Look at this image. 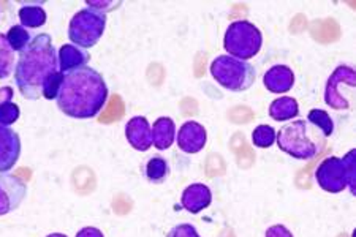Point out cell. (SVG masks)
I'll return each instance as SVG.
<instances>
[{
    "instance_id": "6da1fadb",
    "label": "cell",
    "mask_w": 356,
    "mask_h": 237,
    "mask_svg": "<svg viewBox=\"0 0 356 237\" xmlns=\"http://www.w3.org/2000/svg\"><path fill=\"white\" fill-rule=\"evenodd\" d=\"M56 101L57 108L68 117H97L106 106L108 85L94 68H76L64 74Z\"/></svg>"
},
{
    "instance_id": "7a4b0ae2",
    "label": "cell",
    "mask_w": 356,
    "mask_h": 237,
    "mask_svg": "<svg viewBox=\"0 0 356 237\" xmlns=\"http://www.w3.org/2000/svg\"><path fill=\"white\" fill-rule=\"evenodd\" d=\"M57 72L59 59L53 40L48 33H40L19 53L15 67V84L27 100H38L46 79Z\"/></svg>"
},
{
    "instance_id": "3957f363",
    "label": "cell",
    "mask_w": 356,
    "mask_h": 237,
    "mask_svg": "<svg viewBox=\"0 0 356 237\" xmlns=\"http://www.w3.org/2000/svg\"><path fill=\"white\" fill-rule=\"evenodd\" d=\"M315 181L328 193H341L350 188L356 195V150H350L342 158H325L315 171Z\"/></svg>"
},
{
    "instance_id": "277c9868",
    "label": "cell",
    "mask_w": 356,
    "mask_h": 237,
    "mask_svg": "<svg viewBox=\"0 0 356 237\" xmlns=\"http://www.w3.org/2000/svg\"><path fill=\"white\" fill-rule=\"evenodd\" d=\"M211 76L217 84L229 92L249 90L257 81V70L252 63L234 59L232 56H219L211 63Z\"/></svg>"
},
{
    "instance_id": "5b68a950",
    "label": "cell",
    "mask_w": 356,
    "mask_h": 237,
    "mask_svg": "<svg viewBox=\"0 0 356 237\" xmlns=\"http://www.w3.org/2000/svg\"><path fill=\"white\" fill-rule=\"evenodd\" d=\"M263 35L254 22L241 19L228 26L223 38V48L228 56L239 60H249L260 53Z\"/></svg>"
},
{
    "instance_id": "8992f818",
    "label": "cell",
    "mask_w": 356,
    "mask_h": 237,
    "mask_svg": "<svg viewBox=\"0 0 356 237\" xmlns=\"http://www.w3.org/2000/svg\"><path fill=\"white\" fill-rule=\"evenodd\" d=\"M279 149L296 160H312L318 154V144L309 135V124L306 120L284 125L275 135Z\"/></svg>"
},
{
    "instance_id": "52a82bcc",
    "label": "cell",
    "mask_w": 356,
    "mask_h": 237,
    "mask_svg": "<svg viewBox=\"0 0 356 237\" xmlns=\"http://www.w3.org/2000/svg\"><path fill=\"white\" fill-rule=\"evenodd\" d=\"M106 27V15L94 8H84L73 16L68 24V38L72 44L89 49L99 43Z\"/></svg>"
},
{
    "instance_id": "ba28073f",
    "label": "cell",
    "mask_w": 356,
    "mask_h": 237,
    "mask_svg": "<svg viewBox=\"0 0 356 237\" xmlns=\"http://www.w3.org/2000/svg\"><path fill=\"white\" fill-rule=\"evenodd\" d=\"M356 85V73L352 67H337L326 83L325 103L334 111H346L350 108V100L346 90H353Z\"/></svg>"
},
{
    "instance_id": "9c48e42d",
    "label": "cell",
    "mask_w": 356,
    "mask_h": 237,
    "mask_svg": "<svg viewBox=\"0 0 356 237\" xmlns=\"http://www.w3.org/2000/svg\"><path fill=\"white\" fill-rule=\"evenodd\" d=\"M27 185L18 176L0 174V217L18 209L26 199Z\"/></svg>"
},
{
    "instance_id": "30bf717a",
    "label": "cell",
    "mask_w": 356,
    "mask_h": 237,
    "mask_svg": "<svg viewBox=\"0 0 356 237\" xmlns=\"http://www.w3.org/2000/svg\"><path fill=\"white\" fill-rule=\"evenodd\" d=\"M21 157V138L10 126L0 125V174L13 170Z\"/></svg>"
},
{
    "instance_id": "8fae6325",
    "label": "cell",
    "mask_w": 356,
    "mask_h": 237,
    "mask_svg": "<svg viewBox=\"0 0 356 237\" xmlns=\"http://www.w3.org/2000/svg\"><path fill=\"white\" fill-rule=\"evenodd\" d=\"M177 147H179L184 154L193 155L198 154L204 149L206 141H208V133L201 124L195 122V120H187L181 125L179 131L176 135Z\"/></svg>"
},
{
    "instance_id": "7c38bea8",
    "label": "cell",
    "mask_w": 356,
    "mask_h": 237,
    "mask_svg": "<svg viewBox=\"0 0 356 237\" xmlns=\"http://www.w3.org/2000/svg\"><path fill=\"white\" fill-rule=\"evenodd\" d=\"M125 138L131 147L138 152H146L152 146V129L143 115L131 117L125 125Z\"/></svg>"
},
{
    "instance_id": "4fadbf2b",
    "label": "cell",
    "mask_w": 356,
    "mask_h": 237,
    "mask_svg": "<svg viewBox=\"0 0 356 237\" xmlns=\"http://www.w3.org/2000/svg\"><path fill=\"white\" fill-rule=\"evenodd\" d=\"M212 202V192L208 185L192 183L184 190L181 196V206L191 213H200L208 209Z\"/></svg>"
},
{
    "instance_id": "5bb4252c",
    "label": "cell",
    "mask_w": 356,
    "mask_h": 237,
    "mask_svg": "<svg viewBox=\"0 0 356 237\" xmlns=\"http://www.w3.org/2000/svg\"><path fill=\"white\" fill-rule=\"evenodd\" d=\"M263 84L273 94H285L295 84V73L286 65H274L263 76Z\"/></svg>"
},
{
    "instance_id": "9a60e30c",
    "label": "cell",
    "mask_w": 356,
    "mask_h": 237,
    "mask_svg": "<svg viewBox=\"0 0 356 237\" xmlns=\"http://www.w3.org/2000/svg\"><path fill=\"white\" fill-rule=\"evenodd\" d=\"M57 59H59V72L62 74H65L72 70H76V68L86 67V63L89 62L90 56L88 51L68 43L60 46L59 53H57Z\"/></svg>"
},
{
    "instance_id": "2e32d148",
    "label": "cell",
    "mask_w": 356,
    "mask_h": 237,
    "mask_svg": "<svg viewBox=\"0 0 356 237\" xmlns=\"http://www.w3.org/2000/svg\"><path fill=\"white\" fill-rule=\"evenodd\" d=\"M152 129V146L157 150H166L176 141V124L171 117H159Z\"/></svg>"
},
{
    "instance_id": "e0dca14e",
    "label": "cell",
    "mask_w": 356,
    "mask_h": 237,
    "mask_svg": "<svg viewBox=\"0 0 356 237\" xmlns=\"http://www.w3.org/2000/svg\"><path fill=\"white\" fill-rule=\"evenodd\" d=\"M300 114V106L298 101L291 97H282L274 100L269 105V115L275 122H289V120L295 119Z\"/></svg>"
},
{
    "instance_id": "ac0fdd59",
    "label": "cell",
    "mask_w": 356,
    "mask_h": 237,
    "mask_svg": "<svg viewBox=\"0 0 356 237\" xmlns=\"http://www.w3.org/2000/svg\"><path fill=\"white\" fill-rule=\"evenodd\" d=\"M46 11L40 5H24L19 10V21L24 28H38L44 26Z\"/></svg>"
},
{
    "instance_id": "d6986e66",
    "label": "cell",
    "mask_w": 356,
    "mask_h": 237,
    "mask_svg": "<svg viewBox=\"0 0 356 237\" xmlns=\"http://www.w3.org/2000/svg\"><path fill=\"white\" fill-rule=\"evenodd\" d=\"M16 67L15 51L10 48L7 37L0 33V79H7L11 76Z\"/></svg>"
},
{
    "instance_id": "ffe728a7",
    "label": "cell",
    "mask_w": 356,
    "mask_h": 237,
    "mask_svg": "<svg viewBox=\"0 0 356 237\" xmlns=\"http://www.w3.org/2000/svg\"><path fill=\"white\" fill-rule=\"evenodd\" d=\"M145 174L147 177V181L152 182V183L165 182V179L168 177V174H170L168 161H166L162 157H152L146 163Z\"/></svg>"
},
{
    "instance_id": "44dd1931",
    "label": "cell",
    "mask_w": 356,
    "mask_h": 237,
    "mask_svg": "<svg viewBox=\"0 0 356 237\" xmlns=\"http://www.w3.org/2000/svg\"><path fill=\"white\" fill-rule=\"evenodd\" d=\"M5 37H7L10 48L13 49L15 53H21V51H24L32 42L31 33H29L27 28H24L21 24L10 27V31L7 32V35Z\"/></svg>"
},
{
    "instance_id": "7402d4cb",
    "label": "cell",
    "mask_w": 356,
    "mask_h": 237,
    "mask_svg": "<svg viewBox=\"0 0 356 237\" xmlns=\"http://www.w3.org/2000/svg\"><path fill=\"white\" fill-rule=\"evenodd\" d=\"M307 120L314 126H317V129L323 133L325 138H328L334 133V122H332L330 114L323 111V109H311L307 114Z\"/></svg>"
},
{
    "instance_id": "603a6c76",
    "label": "cell",
    "mask_w": 356,
    "mask_h": 237,
    "mask_svg": "<svg viewBox=\"0 0 356 237\" xmlns=\"http://www.w3.org/2000/svg\"><path fill=\"white\" fill-rule=\"evenodd\" d=\"M275 135H277V131L271 125H258L252 133V142L260 149H268L275 142Z\"/></svg>"
},
{
    "instance_id": "cb8c5ba5",
    "label": "cell",
    "mask_w": 356,
    "mask_h": 237,
    "mask_svg": "<svg viewBox=\"0 0 356 237\" xmlns=\"http://www.w3.org/2000/svg\"><path fill=\"white\" fill-rule=\"evenodd\" d=\"M62 79H64V74H62L60 72L54 73L53 76L46 79V83L43 85V90H42V97L46 98V100H56L57 94H59Z\"/></svg>"
},
{
    "instance_id": "d4e9b609",
    "label": "cell",
    "mask_w": 356,
    "mask_h": 237,
    "mask_svg": "<svg viewBox=\"0 0 356 237\" xmlns=\"http://www.w3.org/2000/svg\"><path fill=\"white\" fill-rule=\"evenodd\" d=\"M19 106L13 101L5 103L3 106H0V125L10 126L13 125L16 120L19 119Z\"/></svg>"
},
{
    "instance_id": "484cf974",
    "label": "cell",
    "mask_w": 356,
    "mask_h": 237,
    "mask_svg": "<svg viewBox=\"0 0 356 237\" xmlns=\"http://www.w3.org/2000/svg\"><path fill=\"white\" fill-rule=\"evenodd\" d=\"M86 5H88L89 8H94L97 11H100V13L106 15L110 13V11L119 8L122 2H119V0H116V2H114V0H88Z\"/></svg>"
},
{
    "instance_id": "4316f807",
    "label": "cell",
    "mask_w": 356,
    "mask_h": 237,
    "mask_svg": "<svg viewBox=\"0 0 356 237\" xmlns=\"http://www.w3.org/2000/svg\"><path fill=\"white\" fill-rule=\"evenodd\" d=\"M166 237H201V236L198 234V231L195 229L193 224L182 223L171 229L170 233L166 234Z\"/></svg>"
},
{
    "instance_id": "83f0119b",
    "label": "cell",
    "mask_w": 356,
    "mask_h": 237,
    "mask_svg": "<svg viewBox=\"0 0 356 237\" xmlns=\"http://www.w3.org/2000/svg\"><path fill=\"white\" fill-rule=\"evenodd\" d=\"M265 237H295L291 234L289 228H285L284 224H273L269 227L265 233Z\"/></svg>"
},
{
    "instance_id": "f1b7e54d",
    "label": "cell",
    "mask_w": 356,
    "mask_h": 237,
    "mask_svg": "<svg viewBox=\"0 0 356 237\" xmlns=\"http://www.w3.org/2000/svg\"><path fill=\"white\" fill-rule=\"evenodd\" d=\"M76 237H105V236H103V233H102V231H100L99 228L88 227V228L79 229Z\"/></svg>"
},
{
    "instance_id": "f546056e",
    "label": "cell",
    "mask_w": 356,
    "mask_h": 237,
    "mask_svg": "<svg viewBox=\"0 0 356 237\" xmlns=\"http://www.w3.org/2000/svg\"><path fill=\"white\" fill-rule=\"evenodd\" d=\"M13 95H15V92H13V89L11 88H2L0 89V106H3L5 103H8V101H13Z\"/></svg>"
},
{
    "instance_id": "4dcf8cb0",
    "label": "cell",
    "mask_w": 356,
    "mask_h": 237,
    "mask_svg": "<svg viewBox=\"0 0 356 237\" xmlns=\"http://www.w3.org/2000/svg\"><path fill=\"white\" fill-rule=\"evenodd\" d=\"M46 237H67V236L62 234V233H53V234H49V236H46Z\"/></svg>"
}]
</instances>
